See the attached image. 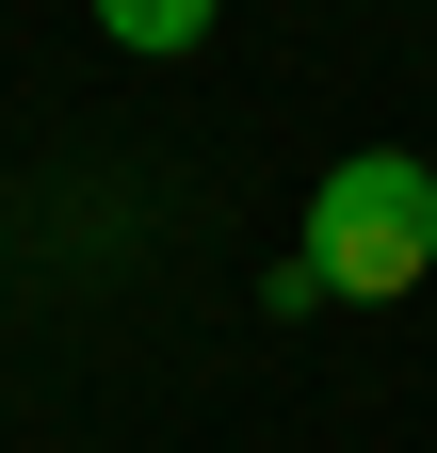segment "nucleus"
Instances as JSON below:
<instances>
[{
	"instance_id": "obj_1",
	"label": "nucleus",
	"mask_w": 437,
	"mask_h": 453,
	"mask_svg": "<svg viewBox=\"0 0 437 453\" xmlns=\"http://www.w3.org/2000/svg\"><path fill=\"white\" fill-rule=\"evenodd\" d=\"M292 243L324 259V292H341V308L421 292V275H437V162H421V146H356V162H324Z\"/></svg>"
},
{
	"instance_id": "obj_2",
	"label": "nucleus",
	"mask_w": 437,
	"mask_h": 453,
	"mask_svg": "<svg viewBox=\"0 0 437 453\" xmlns=\"http://www.w3.org/2000/svg\"><path fill=\"white\" fill-rule=\"evenodd\" d=\"M81 17H97V49H130V65H179V49H211L227 0H81Z\"/></svg>"
},
{
	"instance_id": "obj_3",
	"label": "nucleus",
	"mask_w": 437,
	"mask_h": 453,
	"mask_svg": "<svg viewBox=\"0 0 437 453\" xmlns=\"http://www.w3.org/2000/svg\"><path fill=\"white\" fill-rule=\"evenodd\" d=\"M259 308H276V324H308V308H341V292H324V259H308V243H292V259H276V275H259Z\"/></svg>"
}]
</instances>
